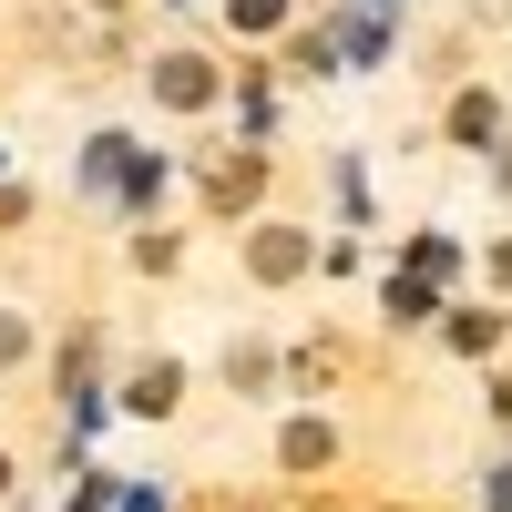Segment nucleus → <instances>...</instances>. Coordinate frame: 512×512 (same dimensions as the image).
Wrapping results in <instances>:
<instances>
[{
    "label": "nucleus",
    "instance_id": "obj_2",
    "mask_svg": "<svg viewBox=\"0 0 512 512\" xmlns=\"http://www.w3.org/2000/svg\"><path fill=\"white\" fill-rule=\"evenodd\" d=\"M256 277H297V236H256Z\"/></svg>",
    "mask_w": 512,
    "mask_h": 512
},
{
    "label": "nucleus",
    "instance_id": "obj_5",
    "mask_svg": "<svg viewBox=\"0 0 512 512\" xmlns=\"http://www.w3.org/2000/svg\"><path fill=\"white\" fill-rule=\"evenodd\" d=\"M0 482H11V472H0Z\"/></svg>",
    "mask_w": 512,
    "mask_h": 512
},
{
    "label": "nucleus",
    "instance_id": "obj_4",
    "mask_svg": "<svg viewBox=\"0 0 512 512\" xmlns=\"http://www.w3.org/2000/svg\"><path fill=\"white\" fill-rule=\"evenodd\" d=\"M0 359H21V318H0Z\"/></svg>",
    "mask_w": 512,
    "mask_h": 512
},
{
    "label": "nucleus",
    "instance_id": "obj_1",
    "mask_svg": "<svg viewBox=\"0 0 512 512\" xmlns=\"http://www.w3.org/2000/svg\"><path fill=\"white\" fill-rule=\"evenodd\" d=\"M154 93H164V103H205V62H164Z\"/></svg>",
    "mask_w": 512,
    "mask_h": 512
},
{
    "label": "nucleus",
    "instance_id": "obj_3",
    "mask_svg": "<svg viewBox=\"0 0 512 512\" xmlns=\"http://www.w3.org/2000/svg\"><path fill=\"white\" fill-rule=\"evenodd\" d=\"M164 400H175V369H144V379H134V410H144V420H154V410H164Z\"/></svg>",
    "mask_w": 512,
    "mask_h": 512
}]
</instances>
